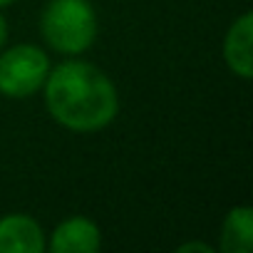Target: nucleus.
Listing matches in <instances>:
<instances>
[{
  "instance_id": "20e7f679",
  "label": "nucleus",
  "mask_w": 253,
  "mask_h": 253,
  "mask_svg": "<svg viewBox=\"0 0 253 253\" xmlns=\"http://www.w3.org/2000/svg\"><path fill=\"white\" fill-rule=\"evenodd\" d=\"M102 248L99 226L82 213L67 216L47 233V251L52 253H97Z\"/></svg>"
},
{
  "instance_id": "7ed1b4c3",
  "label": "nucleus",
  "mask_w": 253,
  "mask_h": 253,
  "mask_svg": "<svg viewBox=\"0 0 253 253\" xmlns=\"http://www.w3.org/2000/svg\"><path fill=\"white\" fill-rule=\"evenodd\" d=\"M50 55L33 45L18 42L0 50V94L5 99H30L47 80Z\"/></svg>"
},
{
  "instance_id": "6e6552de",
  "label": "nucleus",
  "mask_w": 253,
  "mask_h": 253,
  "mask_svg": "<svg viewBox=\"0 0 253 253\" xmlns=\"http://www.w3.org/2000/svg\"><path fill=\"white\" fill-rule=\"evenodd\" d=\"M176 251H179V253H213V248H211L209 243H204V241H186V243H181Z\"/></svg>"
},
{
  "instance_id": "39448f33",
  "label": "nucleus",
  "mask_w": 253,
  "mask_h": 253,
  "mask_svg": "<svg viewBox=\"0 0 253 253\" xmlns=\"http://www.w3.org/2000/svg\"><path fill=\"white\" fill-rule=\"evenodd\" d=\"M251 45H253V13L246 10L228 25V30L223 35V45H221V55H223L228 72L246 82L253 77Z\"/></svg>"
},
{
  "instance_id": "1a4fd4ad",
  "label": "nucleus",
  "mask_w": 253,
  "mask_h": 253,
  "mask_svg": "<svg viewBox=\"0 0 253 253\" xmlns=\"http://www.w3.org/2000/svg\"><path fill=\"white\" fill-rule=\"evenodd\" d=\"M8 35H10V25H8V18L3 15V10H0V50L8 45Z\"/></svg>"
},
{
  "instance_id": "9d476101",
  "label": "nucleus",
  "mask_w": 253,
  "mask_h": 253,
  "mask_svg": "<svg viewBox=\"0 0 253 253\" xmlns=\"http://www.w3.org/2000/svg\"><path fill=\"white\" fill-rule=\"evenodd\" d=\"M15 3H18V0H0V10H5V8H10Z\"/></svg>"
},
{
  "instance_id": "f03ea898",
  "label": "nucleus",
  "mask_w": 253,
  "mask_h": 253,
  "mask_svg": "<svg viewBox=\"0 0 253 253\" xmlns=\"http://www.w3.org/2000/svg\"><path fill=\"white\" fill-rule=\"evenodd\" d=\"M97 13L89 0H47L40 13V35L62 57L84 55L97 40Z\"/></svg>"
},
{
  "instance_id": "423d86ee",
  "label": "nucleus",
  "mask_w": 253,
  "mask_h": 253,
  "mask_svg": "<svg viewBox=\"0 0 253 253\" xmlns=\"http://www.w3.org/2000/svg\"><path fill=\"white\" fill-rule=\"evenodd\" d=\"M47 233L30 213H5L0 218V253H45Z\"/></svg>"
},
{
  "instance_id": "0eeeda50",
  "label": "nucleus",
  "mask_w": 253,
  "mask_h": 253,
  "mask_svg": "<svg viewBox=\"0 0 253 253\" xmlns=\"http://www.w3.org/2000/svg\"><path fill=\"white\" fill-rule=\"evenodd\" d=\"M221 253H251L253 248V209L248 204L233 206L221 221Z\"/></svg>"
},
{
  "instance_id": "f257e3e1",
  "label": "nucleus",
  "mask_w": 253,
  "mask_h": 253,
  "mask_svg": "<svg viewBox=\"0 0 253 253\" xmlns=\"http://www.w3.org/2000/svg\"><path fill=\"white\" fill-rule=\"evenodd\" d=\"M40 92L52 122L75 134L102 132L119 114L114 80L80 55L52 65Z\"/></svg>"
}]
</instances>
